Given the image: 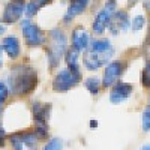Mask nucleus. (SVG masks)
I'll list each match as a JSON object with an SVG mask.
<instances>
[{
    "label": "nucleus",
    "instance_id": "9d476101",
    "mask_svg": "<svg viewBox=\"0 0 150 150\" xmlns=\"http://www.w3.org/2000/svg\"><path fill=\"white\" fill-rule=\"evenodd\" d=\"M129 26H131V20H129L128 12L126 11H116V14L111 18L108 29L114 36H117L122 32H126L129 29Z\"/></svg>",
    "mask_w": 150,
    "mask_h": 150
},
{
    "label": "nucleus",
    "instance_id": "6ab92c4d",
    "mask_svg": "<svg viewBox=\"0 0 150 150\" xmlns=\"http://www.w3.org/2000/svg\"><path fill=\"white\" fill-rule=\"evenodd\" d=\"M146 26V17L143 14H138L132 21H131V29L134 32H140L143 27Z\"/></svg>",
    "mask_w": 150,
    "mask_h": 150
},
{
    "label": "nucleus",
    "instance_id": "0eeeda50",
    "mask_svg": "<svg viewBox=\"0 0 150 150\" xmlns=\"http://www.w3.org/2000/svg\"><path fill=\"white\" fill-rule=\"evenodd\" d=\"M26 2L24 0H11V2L5 6L3 15H2V21L5 24H14L17 21H20L21 15L26 12Z\"/></svg>",
    "mask_w": 150,
    "mask_h": 150
},
{
    "label": "nucleus",
    "instance_id": "dca6fc26",
    "mask_svg": "<svg viewBox=\"0 0 150 150\" xmlns=\"http://www.w3.org/2000/svg\"><path fill=\"white\" fill-rule=\"evenodd\" d=\"M66 63H68V69L74 71V72H80V51L75 48H69L66 51Z\"/></svg>",
    "mask_w": 150,
    "mask_h": 150
},
{
    "label": "nucleus",
    "instance_id": "ddd939ff",
    "mask_svg": "<svg viewBox=\"0 0 150 150\" xmlns=\"http://www.w3.org/2000/svg\"><path fill=\"white\" fill-rule=\"evenodd\" d=\"M89 2L90 0H71L69 2V6H68V11L63 17V23H71L77 15L83 14V12L87 9L89 6Z\"/></svg>",
    "mask_w": 150,
    "mask_h": 150
},
{
    "label": "nucleus",
    "instance_id": "bb28decb",
    "mask_svg": "<svg viewBox=\"0 0 150 150\" xmlns=\"http://www.w3.org/2000/svg\"><path fill=\"white\" fill-rule=\"evenodd\" d=\"M90 126H92V128H96V126H98V122H96V120H92V122H90Z\"/></svg>",
    "mask_w": 150,
    "mask_h": 150
},
{
    "label": "nucleus",
    "instance_id": "f8f14e48",
    "mask_svg": "<svg viewBox=\"0 0 150 150\" xmlns=\"http://www.w3.org/2000/svg\"><path fill=\"white\" fill-rule=\"evenodd\" d=\"M71 41H72V48L78 50V51H86L90 45V38L87 30L81 26L75 27L72 30V36H71Z\"/></svg>",
    "mask_w": 150,
    "mask_h": 150
},
{
    "label": "nucleus",
    "instance_id": "1a4fd4ad",
    "mask_svg": "<svg viewBox=\"0 0 150 150\" xmlns=\"http://www.w3.org/2000/svg\"><path fill=\"white\" fill-rule=\"evenodd\" d=\"M11 144L15 150H36L38 138L33 132H18L9 137Z\"/></svg>",
    "mask_w": 150,
    "mask_h": 150
},
{
    "label": "nucleus",
    "instance_id": "20e7f679",
    "mask_svg": "<svg viewBox=\"0 0 150 150\" xmlns=\"http://www.w3.org/2000/svg\"><path fill=\"white\" fill-rule=\"evenodd\" d=\"M116 11H117V3H116V0H107V3L104 5V8L98 12L96 17H95V20H93L92 30H93L96 35L104 33L105 29L110 27L111 18H112V15L116 14Z\"/></svg>",
    "mask_w": 150,
    "mask_h": 150
},
{
    "label": "nucleus",
    "instance_id": "c756f323",
    "mask_svg": "<svg viewBox=\"0 0 150 150\" xmlns=\"http://www.w3.org/2000/svg\"><path fill=\"white\" fill-rule=\"evenodd\" d=\"M149 38H150V24H149Z\"/></svg>",
    "mask_w": 150,
    "mask_h": 150
},
{
    "label": "nucleus",
    "instance_id": "5701e85b",
    "mask_svg": "<svg viewBox=\"0 0 150 150\" xmlns=\"http://www.w3.org/2000/svg\"><path fill=\"white\" fill-rule=\"evenodd\" d=\"M42 150H62V141L59 138H53L45 144Z\"/></svg>",
    "mask_w": 150,
    "mask_h": 150
},
{
    "label": "nucleus",
    "instance_id": "6e6552de",
    "mask_svg": "<svg viewBox=\"0 0 150 150\" xmlns=\"http://www.w3.org/2000/svg\"><path fill=\"white\" fill-rule=\"evenodd\" d=\"M125 63L122 60H112L105 66L104 75H102V86L104 87H112L120 78V75L123 74Z\"/></svg>",
    "mask_w": 150,
    "mask_h": 150
},
{
    "label": "nucleus",
    "instance_id": "2eb2a0df",
    "mask_svg": "<svg viewBox=\"0 0 150 150\" xmlns=\"http://www.w3.org/2000/svg\"><path fill=\"white\" fill-rule=\"evenodd\" d=\"M32 112L36 123H47V120L50 119V112H51V104L35 102L32 107Z\"/></svg>",
    "mask_w": 150,
    "mask_h": 150
},
{
    "label": "nucleus",
    "instance_id": "f03ea898",
    "mask_svg": "<svg viewBox=\"0 0 150 150\" xmlns=\"http://www.w3.org/2000/svg\"><path fill=\"white\" fill-rule=\"evenodd\" d=\"M114 56V48L108 39H93L89 48L84 51L83 65L89 71H98L99 68L110 63L111 57Z\"/></svg>",
    "mask_w": 150,
    "mask_h": 150
},
{
    "label": "nucleus",
    "instance_id": "cd10ccee",
    "mask_svg": "<svg viewBox=\"0 0 150 150\" xmlns=\"http://www.w3.org/2000/svg\"><path fill=\"white\" fill-rule=\"evenodd\" d=\"M140 150H150V146H144V147H141Z\"/></svg>",
    "mask_w": 150,
    "mask_h": 150
},
{
    "label": "nucleus",
    "instance_id": "f257e3e1",
    "mask_svg": "<svg viewBox=\"0 0 150 150\" xmlns=\"http://www.w3.org/2000/svg\"><path fill=\"white\" fill-rule=\"evenodd\" d=\"M9 90L14 95H29L38 86V74L33 68L27 65H20L12 68L8 74Z\"/></svg>",
    "mask_w": 150,
    "mask_h": 150
},
{
    "label": "nucleus",
    "instance_id": "423d86ee",
    "mask_svg": "<svg viewBox=\"0 0 150 150\" xmlns=\"http://www.w3.org/2000/svg\"><path fill=\"white\" fill-rule=\"evenodd\" d=\"M21 32H23L24 41H26V44L29 47L35 48V47H41L45 44V36H44L42 30L35 23H32L29 18L21 20Z\"/></svg>",
    "mask_w": 150,
    "mask_h": 150
},
{
    "label": "nucleus",
    "instance_id": "393cba45",
    "mask_svg": "<svg viewBox=\"0 0 150 150\" xmlns=\"http://www.w3.org/2000/svg\"><path fill=\"white\" fill-rule=\"evenodd\" d=\"M5 32H6V27L3 26V24H0V36H2Z\"/></svg>",
    "mask_w": 150,
    "mask_h": 150
},
{
    "label": "nucleus",
    "instance_id": "9b49d317",
    "mask_svg": "<svg viewBox=\"0 0 150 150\" xmlns=\"http://www.w3.org/2000/svg\"><path fill=\"white\" fill-rule=\"evenodd\" d=\"M132 93V84L129 83H123V81H117L114 86L111 87L110 92V101L112 104H120L125 102L126 99H129Z\"/></svg>",
    "mask_w": 150,
    "mask_h": 150
},
{
    "label": "nucleus",
    "instance_id": "f3484780",
    "mask_svg": "<svg viewBox=\"0 0 150 150\" xmlns=\"http://www.w3.org/2000/svg\"><path fill=\"white\" fill-rule=\"evenodd\" d=\"M50 3H51V0H30L26 5V12H24V14L27 17H33L39 12V9H42L44 6H47Z\"/></svg>",
    "mask_w": 150,
    "mask_h": 150
},
{
    "label": "nucleus",
    "instance_id": "a211bd4d",
    "mask_svg": "<svg viewBox=\"0 0 150 150\" xmlns=\"http://www.w3.org/2000/svg\"><path fill=\"white\" fill-rule=\"evenodd\" d=\"M84 84H86V87H87V90H89L92 95H98V93H99V89H101V83H99V80H98L96 77L87 78V80L84 81Z\"/></svg>",
    "mask_w": 150,
    "mask_h": 150
},
{
    "label": "nucleus",
    "instance_id": "4468645a",
    "mask_svg": "<svg viewBox=\"0 0 150 150\" xmlns=\"http://www.w3.org/2000/svg\"><path fill=\"white\" fill-rule=\"evenodd\" d=\"M2 48L6 51V54L9 56V59L15 60L20 57V53H21V47H20V39L14 35H9V36H5L3 41H2Z\"/></svg>",
    "mask_w": 150,
    "mask_h": 150
},
{
    "label": "nucleus",
    "instance_id": "a878e982",
    "mask_svg": "<svg viewBox=\"0 0 150 150\" xmlns=\"http://www.w3.org/2000/svg\"><path fill=\"white\" fill-rule=\"evenodd\" d=\"M137 2H140V0H128V3H129V6H134Z\"/></svg>",
    "mask_w": 150,
    "mask_h": 150
},
{
    "label": "nucleus",
    "instance_id": "7ed1b4c3",
    "mask_svg": "<svg viewBox=\"0 0 150 150\" xmlns=\"http://www.w3.org/2000/svg\"><path fill=\"white\" fill-rule=\"evenodd\" d=\"M68 39L66 35L60 29H53L50 32V44L47 45V54H48V63L50 68H56L60 63V59L66 54Z\"/></svg>",
    "mask_w": 150,
    "mask_h": 150
},
{
    "label": "nucleus",
    "instance_id": "412c9836",
    "mask_svg": "<svg viewBox=\"0 0 150 150\" xmlns=\"http://www.w3.org/2000/svg\"><path fill=\"white\" fill-rule=\"evenodd\" d=\"M141 126H143V131L144 132H149L150 131V107L146 108L141 114Z\"/></svg>",
    "mask_w": 150,
    "mask_h": 150
},
{
    "label": "nucleus",
    "instance_id": "aec40b11",
    "mask_svg": "<svg viewBox=\"0 0 150 150\" xmlns=\"http://www.w3.org/2000/svg\"><path fill=\"white\" fill-rule=\"evenodd\" d=\"M35 135L38 140H45L48 137V129H47V123H36L35 128Z\"/></svg>",
    "mask_w": 150,
    "mask_h": 150
},
{
    "label": "nucleus",
    "instance_id": "b1692460",
    "mask_svg": "<svg viewBox=\"0 0 150 150\" xmlns=\"http://www.w3.org/2000/svg\"><path fill=\"white\" fill-rule=\"evenodd\" d=\"M9 87L5 84V83H2L0 81V104H3L6 99H8V96H9Z\"/></svg>",
    "mask_w": 150,
    "mask_h": 150
},
{
    "label": "nucleus",
    "instance_id": "4be33fe9",
    "mask_svg": "<svg viewBox=\"0 0 150 150\" xmlns=\"http://www.w3.org/2000/svg\"><path fill=\"white\" fill-rule=\"evenodd\" d=\"M141 83L144 87H150V62L146 65V68L141 72Z\"/></svg>",
    "mask_w": 150,
    "mask_h": 150
},
{
    "label": "nucleus",
    "instance_id": "c85d7f7f",
    "mask_svg": "<svg viewBox=\"0 0 150 150\" xmlns=\"http://www.w3.org/2000/svg\"><path fill=\"white\" fill-rule=\"evenodd\" d=\"M0 65H2V45H0Z\"/></svg>",
    "mask_w": 150,
    "mask_h": 150
},
{
    "label": "nucleus",
    "instance_id": "39448f33",
    "mask_svg": "<svg viewBox=\"0 0 150 150\" xmlns=\"http://www.w3.org/2000/svg\"><path fill=\"white\" fill-rule=\"evenodd\" d=\"M81 81V72H74L71 69H62L53 80V89L56 92H68Z\"/></svg>",
    "mask_w": 150,
    "mask_h": 150
}]
</instances>
